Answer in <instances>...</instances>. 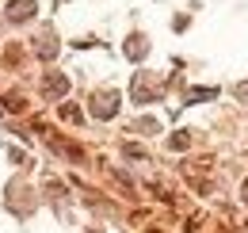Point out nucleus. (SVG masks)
Listing matches in <instances>:
<instances>
[{
    "label": "nucleus",
    "instance_id": "f03ea898",
    "mask_svg": "<svg viewBox=\"0 0 248 233\" xmlns=\"http://www.w3.org/2000/svg\"><path fill=\"white\" fill-rule=\"evenodd\" d=\"M42 92H46V96H65V92H69V77H62V73L46 77V81H42Z\"/></svg>",
    "mask_w": 248,
    "mask_h": 233
},
{
    "label": "nucleus",
    "instance_id": "20e7f679",
    "mask_svg": "<svg viewBox=\"0 0 248 233\" xmlns=\"http://www.w3.org/2000/svg\"><path fill=\"white\" fill-rule=\"evenodd\" d=\"M191 100H214V88H195Z\"/></svg>",
    "mask_w": 248,
    "mask_h": 233
},
{
    "label": "nucleus",
    "instance_id": "f257e3e1",
    "mask_svg": "<svg viewBox=\"0 0 248 233\" xmlns=\"http://www.w3.org/2000/svg\"><path fill=\"white\" fill-rule=\"evenodd\" d=\"M115 111H119V96H115V92H99V96H95L92 115H95V118H111Z\"/></svg>",
    "mask_w": 248,
    "mask_h": 233
},
{
    "label": "nucleus",
    "instance_id": "0eeeda50",
    "mask_svg": "<svg viewBox=\"0 0 248 233\" xmlns=\"http://www.w3.org/2000/svg\"><path fill=\"white\" fill-rule=\"evenodd\" d=\"M149 233H160V230H149Z\"/></svg>",
    "mask_w": 248,
    "mask_h": 233
},
{
    "label": "nucleus",
    "instance_id": "423d86ee",
    "mask_svg": "<svg viewBox=\"0 0 248 233\" xmlns=\"http://www.w3.org/2000/svg\"><path fill=\"white\" fill-rule=\"evenodd\" d=\"M245 203H248V180H245Z\"/></svg>",
    "mask_w": 248,
    "mask_h": 233
},
{
    "label": "nucleus",
    "instance_id": "7ed1b4c3",
    "mask_svg": "<svg viewBox=\"0 0 248 233\" xmlns=\"http://www.w3.org/2000/svg\"><path fill=\"white\" fill-rule=\"evenodd\" d=\"M8 16H12L16 23H19V19H31L34 16V0H16V4L8 8Z\"/></svg>",
    "mask_w": 248,
    "mask_h": 233
},
{
    "label": "nucleus",
    "instance_id": "39448f33",
    "mask_svg": "<svg viewBox=\"0 0 248 233\" xmlns=\"http://www.w3.org/2000/svg\"><path fill=\"white\" fill-rule=\"evenodd\" d=\"M172 149H187V134H176V138H172Z\"/></svg>",
    "mask_w": 248,
    "mask_h": 233
}]
</instances>
